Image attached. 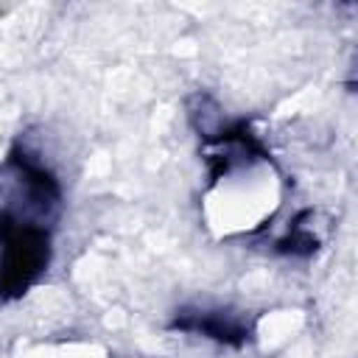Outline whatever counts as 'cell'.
I'll return each mask as SVG.
<instances>
[{"instance_id":"6da1fadb","label":"cell","mask_w":358,"mask_h":358,"mask_svg":"<svg viewBox=\"0 0 358 358\" xmlns=\"http://www.w3.org/2000/svg\"><path fill=\"white\" fill-rule=\"evenodd\" d=\"M50 229L39 221L0 210V302H14L48 271Z\"/></svg>"},{"instance_id":"7a4b0ae2","label":"cell","mask_w":358,"mask_h":358,"mask_svg":"<svg viewBox=\"0 0 358 358\" xmlns=\"http://www.w3.org/2000/svg\"><path fill=\"white\" fill-rule=\"evenodd\" d=\"M171 330L204 336L210 341L241 350L243 344L252 341L255 322L246 319V313L232 308H179L171 322Z\"/></svg>"},{"instance_id":"3957f363","label":"cell","mask_w":358,"mask_h":358,"mask_svg":"<svg viewBox=\"0 0 358 358\" xmlns=\"http://www.w3.org/2000/svg\"><path fill=\"white\" fill-rule=\"evenodd\" d=\"M310 215H313V210H302V213L291 221L288 232L277 241V252H280V255H291V257H310V255L319 249L322 238L316 235L313 224H308V221H310Z\"/></svg>"}]
</instances>
